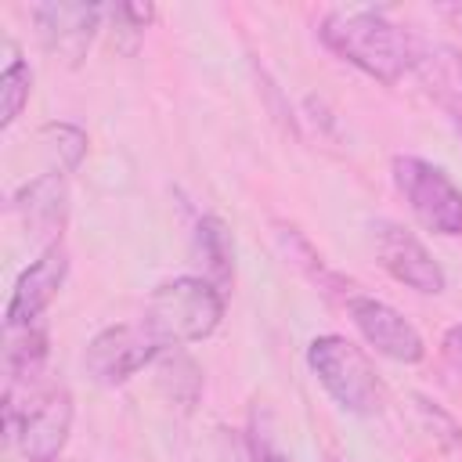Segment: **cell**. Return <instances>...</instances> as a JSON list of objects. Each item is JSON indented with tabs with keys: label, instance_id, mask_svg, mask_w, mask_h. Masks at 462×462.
<instances>
[{
	"label": "cell",
	"instance_id": "6da1fadb",
	"mask_svg": "<svg viewBox=\"0 0 462 462\" xmlns=\"http://www.w3.org/2000/svg\"><path fill=\"white\" fill-rule=\"evenodd\" d=\"M318 36L336 58L386 87H393L411 69L415 43L375 7H332L325 11Z\"/></svg>",
	"mask_w": 462,
	"mask_h": 462
},
{
	"label": "cell",
	"instance_id": "7a4b0ae2",
	"mask_svg": "<svg viewBox=\"0 0 462 462\" xmlns=\"http://www.w3.org/2000/svg\"><path fill=\"white\" fill-rule=\"evenodd\" d=\"M224 321V292L199 274H180L152 289L144 303V325L162 346L199 343Z\"/></svg>",
	"mask_w": 462,
	"mask_h": 462
},
{
	"label": "cell",
	"instance_id": "3957f363",
	"mask_svg": "<svg viewBox=\"0 0 462 462\" xmlns=\"http://www.w3.org/2000/svg\"><path fill=\"white\" fill-rule=\"evenodd\" d=\"M307 365L325 393L350 415H375L383 408V383L368 354L346 336L325 332L307 346Z\"/></svg>",
	"mask_w": 462,
	"mask_h": 462
},
{
	"label": "cell",
	"instance_id": "277c9868",
	"mask_svg": "<svg viewBox=\"0 0 462 462\" xmlns=\"http://www.w3.org/2000/svg\"><path fill=\"white\" fill-rule=\"evenodd\" d=\"M393 184L404 195L411 217L444 238L462 235V188L430 159L419 155H393Z\"/></svg>",
	"mask_w": 462,
	"mask_h": 462
},
{
	"label": "cell",
	"instance_id": "5b68a950",
	"mask_svg": "<svg viewBox=\"0 0 462 462\" xmlns=\"http://www.w3.org/2000/svg\"><path fill=\"white\" fill-rule=\"evenodd\" d=\"M159 354H162V343L155 339V332L144 321L141 325H108L87 343L83 368L97 386H123L141 368L155 365Z\"/></svg>",
	"mask_w": 462,
	"mask_h": 462
},
{
	"label": "cell",
	"instance_id": "8992f818",
	"mask_svg": "<svg viewBox=\"0 0 462 462\" xmlns=\"http://www.w3.org/2000/svg\"><path fill=\"white\" fill-rule=\"evenodd\" d=\"M343 307H346L354 328L361 332V339L375 354H383V357H390L397 365H419L426 357L422 332L397 307H390L386 300H375L368 292H350L343 300Z\"/></svg>",
	"mask_w": 462,
	"mask_h": 462
},
{
	"label": "cell",
	"instance_id": "52a82bcc",
	"mask_svg": "<svg viewBox=\"0 0 462 462\" xmlns=\"http://www.w3.org/2000/svg\"><path fill=\"white\" fill-rule=\"evenodd\" d=\"M372 242H375L379 267L393 282H401V285H408V289H415L422 296H437V292L448 289L444 267L433 260V253L422 245V238L411 235L408 227H401L393 220H379L372 227Z\"/></svg>",
	"mask_w": 462,
	"mask_h": 462
},
{
	"label": "cell",
	"instance_id": "ba28073f",
	"mask_svg": "<svg viewBox=\"0 0 462 462\" xmlns=\"http://www.w3.org/2000/svg\"><path fill=\"white\" fill-rule=\"evenodd\" d=\"M32 22H36V36H40L43 51L54 61L76 69L87 58V51L101 29V7L83 4V0H51V4L32 7Z\"/></svg>",
	"mask_w": 462,
	"mask_h": 462
},
{
	"label": "cell",
	"instance_id": "9c48e42d",
	"mask_svg": "<svg viewBox=\"0 0 462 462\" xmlns=\"http://www.w3.org/2000/svg\"><path fill=\"white\" fill-rule=\"evenodd\" d=\"M72 430V393L65 386H47L29 397L11 437L29 462H58Z\"/></svg>",
	"mask_w": 462,
	"mask_h": 462
},
{
	"label": "cell",
	"instance_id": "30bf717a",
	"mask_svg": "<svg viewBox=\"0 0 462 462\" xmlns=\"http://www.w3.org/2000/svg\"><path fill=\"white\" fill-rule=\"evenodd\" d=\"M65 274H69V253H65L61 242H54L18 274V282L11 289V300H7V314H4L7 332L36 325V318L51 307V300L65 285Z\"/></svg>",
	"mask_w": 462,
	"mask_h": 462
},
{
	"label": "cell",
	"instance_id": "8fae6325",
	"mask_svg": "<svg viewBox=\"0 0 462 462\" xmlns=\"http://www.w3.org/2000/svg\"><path fill=\"white\" fill-rule=\"evenodd\" d=\"M14 213L25 220V227L32 235H51V242H58L65 217H69V184L58 170L32 177L29 184L18 188L14 195Z\"/></svg>",
	"mask_w": 462,
	"mask_h": 462
},
{
	"label": "cell",
	"instance_id": "7c38bea8",
	"mask_svg": "<svg viewBox=\"0 0 462 462\" xmlns=\"http://www.w3.org/2000/svg\"><path fill=\"white\" fill-rule=\"evenodd\" d=\"M411 69L430 97H437L448 116L462 112V51L448 43H419L411 54Z\"/></svg>",
	"mask_w": 462,
	"mask_h": 462
},
{
	"label": "cell",
	"instance_id": "4fadbf2b",
	"mask_svg": "<svg viewBox=\"0 0 462 462\" xmlns=\"http://www.w3.org/2000/svg\"><path fill=\"white\" fill-rule=\"evenodd\" d=\"M274 235H278V245H282L285 260H289L310 285H318L321 292H343V300L354 292V285L343 282V278L325 263V256L310 245V238H307L300 227H292V224H274Z\"/></svg>",
	"mask_w": 462,
	"mask_h": 462
},
{
	"label": "cell",
	"instance_id": "5bb4252c",
	"mask_svg": "<svg viewBox=\"0 0 462 462\" xmlns=\"http://www.w3.org/2000/svg\"><path fill=\"white\" fill-rule=\"evenodd\" d=\"M155 383L166 393L170 404H177L180 411H191L202 397V368L195 365L191 354H184L180 346H162V354L155 357Z\"/></svg>",
	"mask_w": 462,
	"mask_h": 462
},
{
	"label": "cell",
	"instance_id": "9a60e30c",
	"mask_svg": "<svg viewBox=\"0 0 462 462\" xmlns=\"http://www.w3.org/2000/svg\"><path fill=\"white\" fill-rule=\"evenodd\" d=\"M191 245H195V256L206 267V278L224 292L235 282V242H231L227 224L220 217H199Z\"/></svg>",
	"mask_w": 462,
	"mask_h": 462
},
{
	"label": "cell",
	"instance_id": "2e32d148",
	"mask_svg": "<svg viewBox=\"0 0 462 462\" xmlns=\"http://www.w3.org/2000/svg\"><path fill=\"white\" fill-rule=\"evenodd\" d=\"M29 94H32V72L22 58H11L7 69L0 72V126L7 130L22 108L29 105Z\"/></svg>",
	"mask_w": 462,
	"mask_h": 462
},
{
	"label": "cell",
	"instance_id": "e0dca14e",
	"mask_svg": "<svg viewBox=\"0 0 462 462\" xmlns=\"http://www.w3.org/2000/svg\"><path fill=\"white\" fill-rule=\"evenodd\" d=\"M40 137L47 141V152L54 155L58 173H72L87 155V134L72 123H47L40 130Z\"/></svg>",
	"mask_w": 462,
	"mask_h": 462
},
{
	"label": "cell",
	"instance_id": "ac0fdd59",
	"mask_svg": "<svg viewBox=\"0 0 462 462\" xmlns=\"http://www.w3.org/2000/svg\"><path fill=\"white\" fill-rule=\"evenodd\" d=\"M152 18H155V7H152V4H116V7H112L116 47H119L123 54H134Z\"/></svg>",
	"mask_w": 462,
	"mask_h": 462
},
{
	"label": "cell",
	"instance_id": "d6986e66",
	"mask_svg": "<svg viewBox=\"0 0 462 462\" xmlns=\"http://www.w3.org/2000/svg\"><path fill=\"white\" fill-rule=\"evenodd\" d=\"M249 455H253V462H292L282 451L274 422H271V411L263 404L253 408V415H249Z\"/></svg>",
	"mask_w": 462,
	"mask_h": 462
},
{
	"label": "cell",
	"instance_id": "ffe728a7",
	"mask_svg": "<svg viewBox=\"0 0 462 462\" xmlns=\"http://www.w3.org/2000/svg\"><path fill=\"white\" fill-rule=\"evenodd\" d=\"M415 408H419L422 422L433 430V437L440 440V448H455V444H462V430H458V422H455L440 404H433V401H426V397H415Z\"/></svg>",
	"mask_w": 462,
	"mask_h": 462
},
{
	"label": "cell",
	"instance_id": "44dd1931",
	"mask_svg": "<svg viewBox=\"0 0 462 462\" xmlns=\"http://www.w3.org/2000/svg\"><path fill=\"white\" fill-rule=\"evenodd\" d=\"M440 354H444V361L462 375V321L451 325V328L440 336Z\"/></svg>",
	"mask_w": 462,
	"mask_h": 462
},
{
	"label": "cell",
	"instance_id": "7402d4cb",
	"mask_svg": "<svg viewBox=\"0 0 462 462\" xmlns=\"http://www.w3.org/2000/svg\"><path fill=\"white\" fill-rule=\"evenodd\" d=\"M440 11H444V14H448V18H451V22L462 29V4H451V7H440Z\"/></svg>",
	"mask_w": 462,
	"mask_h": 462
},
{
	"label": "cell",
	"instance_id": "603a6c76",
	"mask_svg": "<svg viewBox=\"0 0 462 462\" xmlns=\"http://www.w3.org/2000/svg\"><path fill=\"white\" fill-rule=\"evenodd\" d=\"M451 123L458 126V134H462V112H451Z\"/></svg>",
	"mask_w": 462,
	"mask_h": 462
}]
</instances>
